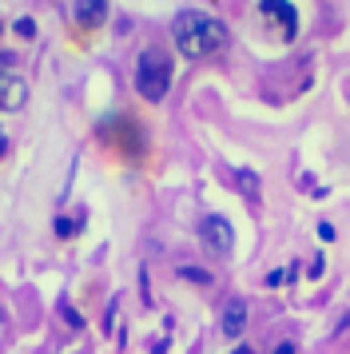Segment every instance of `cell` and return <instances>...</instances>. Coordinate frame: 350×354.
I'll list each match as a JSON object with an SVG mask.
<instances>
[{"label": "cell", "instance_id": "1", "mask_svg": "<svg viewBox=\"0 0 350 354\" xmlns=\"http://www.w3.org/2000/svg\"><path fill=\"white\" fill-rule=\"evenodd\" d=\"M172 40L187 60H203V56H211V52L227 48L231 32H227L223 20L207 17V12H195V8H183V12L172 20Z\"/></svg>", "mask_w": 350, "mask_h": 354}, {"label": "cell", "instance_id": "2", "mask_svg": "<svg viewBox=\"0 0 350 354\" xmlns=\"http://www.w3.org/2000/svg\"><path fill=\"white\" fill-rule=\"evenodd\" d=\"M172 88V60L163 48H143L140 60H136V92H140L147 104H159Z\"/></svg>", "mask_w": 350, "mask_h": 354}, {"label": "cell", "instance_id": "3", "mask_svg": "<svg viewBox=\"0 0 350 354\" xmlns=\"http://www.w3.org/2000/svg\"><path fill=\"white\" fill-rule=\"evenodd\" d=\"M259 17L267 20L279 40H295L299 36V12L291 0H259Z\"/></svg>", "mask_w": 350, "mask_h": 354}, {"label": "cell", "instance_id": "4", "mask_svg": "<svg viewBox=\"0 0 350 354\" xmlns=\"http://www.w3.org/2000/svg\"><path fill=\"white\" fill-rule=\"evenodd\" d=\"M199 239H203V247L211 255H227L235 247V231H231V223L223 215H207L203 223H199Z\"/></svg>", "mask_w": 350, "mask_h": 354}, {"label": "cell", "instance_id": "5", "mask_svg": "<svg viewBox=\"0 0 350 354\" xmlns=\"http://www.w3.org/2000/svg\"><path fill=\"white\" fill-rule=\"evenodd\" d=\"M24 104H28V84H24V76L0 72V108H4V112H16V108H24Z\"/></svg>", "mask_w": 350, "mask_h": 354}, {"label": "cell", "instance_id": "6", "mask_svg": "<svg viewBox=\"0 0 350 354\" xmlns=\"http://www.w3.org/2000/svg\"><path fill=\"white\" fill-rule=\"evenodd\" d=\"M243 326H247V299H227V306H223V335L239 338Z\"/></svg>", "mask_w": 350, "mask_h": 354}, {"label": "cell", "instance_id": "7", "mask_svg": "<svg viewBox=\"0 0 350 354\" xmlns=\"http://www.w3.org/2000/svg\"><path fill=\"white\" fill-rule=\"evenodd\" d=\"M108 17V0H76V20L84 28H100Z\"/></svg>", "mask_w": 350, "mask_h": 354}, {"label": "cell", "instance_id": "8", "mask_svg": "<svg viewBox=\"0 0 350 354\" xmlns=\"http://www.w3.org/2000/svg\"><path fill=\"white\" fill-rule=\"evenodd\" d=\"M235 183L247 199H259V192H263V183H259V176H255L251 167H235Z\"/></svg>", "mask_w": 350, "mask_h": 354}, {"label": "cell", "instance_id": "9", "mask_svg": "<svg viewBox=\"0 0 350 354\" xmlns=\"http://www.w3.org/2000/svg\"><path fill=\"white\" fill-rule=\"evenodd\" d=\"M12 32L20 36V40H32V36H36V20H32V17H20V20L12 24Z\"/></svg>", "mask_w": 350, "mask_h": 354}, {"label": "cell", "instance_id": "10", "mask_svg": "<svg viewBox=\"0 0 350 354\" xmlns=\"http://www.w3.org/2000/svg\"><path fill=\"white\" fill-rule=\"evenodd\" d=\"M76 227H80V219L60 215V219H56V235H60V239H72V235H76Z\"/></svg>", "mask_w": 350, "mask_h": 354}, {"label": "cell", "instance_id": "11", "mask_svg": "<svg viewBox=\"0 0 350 354\" xmlns=\"http://www.w3.org/2000/svg\"><path fill=\"white\" fill-rule=\"evenodd\" d=\"M179 274L191 283H211V271H203V267H179Z\"/></svg>", "mask_w": 350, "mask_h": 354}, {"label": "cell", "instance_id": "12", "mask_svg": "<svg viewBox=\"0 0 350 354\" xmlns=\"http://www.w3.org/2000/svg\"><path fill=\"white\" fill-rule=\"evenodd\" d=\"M318 239L331 243V239H334V227H331V223H318Z\"/></svg>", "mask_w": 350, "mask_h": 354}, {"label": "cell", "instance_id": "13", "mask_svg": "<svg viewBox=\"0 0 350 354\" xmlns=\"http://www.w3.org/2000/svg\"><path fill=\"white\" fill-rule=\"evenodd\" d=\"M64 319L72 322V326H84V319H80V315H76V310H72V306H64Z\"/></svg>", "mask_w": 350, "mask_h": 354}, {"label": "cell", "instance_id": "14", "mask_svg": "<svg viewBox=\"0 0 350 354\" xmlns=\"http://www.w3.org/2000/svg\"><path fill=\"white\" fill-rule=\"evenodd\" d=\"M322 267H326V259L318 255V259H315V263H311V279H318V274H322Z\"/></svg>", "mask_w": 350, "mask_h": 354}, {"label": "cell", "instance_id": "15", "mask_svg": "<svg viewBox=\"0 0 350 354\" xmlns=\"http://www.w3.org/2000/svg\"><path fill=\"white\" fill-rule=\"evenodd\" d=\"M275 354H295V346H291V342H279V346H275Z\"/></svg>", "mask_w": 350, "mask_h": 354}, {"label": "cell", "instance_id": "16", "mask_svg": "<svg viewBox=\"0 0 350 354\" xmlns=\"http://www.w3.org/2000/svg\"><path fill=\"white\" fill-rule=\"evenodd\" d=\"M231 354H251V346H235V351H231Z\"/></svg>", "mask_w": 350, "mask_h": 354}, {"label": "cell", "instance_id": "17", "mask_svg": "<svg viewBox=\"0 0 350 354\" xmlns=\"http://www.w3.org/2000/svg\"><path fill=\"white\" fill-rule=\"evenodd\" d=\"M4 151H8V140H4V136H0V156H4Z\"/></svg>", "mask_w": 350, "mask_h": 354}]
</instances>
